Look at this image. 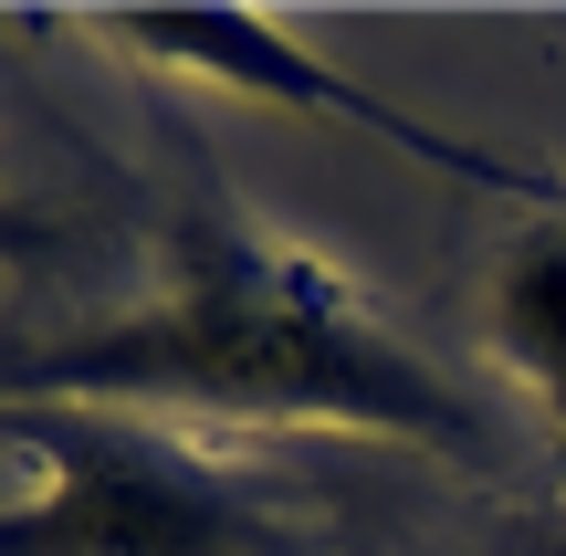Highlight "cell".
<instances>
[{"instance_id": "5", "label": "cell", "mask_w": 566, "mask_h": 556, "mask_svg": "<svg viewBox=\"0 0 566 556\" xmlns=\"http://www.w3.org/2000/svg\"><path fill=\"white\" fill-rule=\"evenodd\" d=\"M504 556H566V494H535L525 515L504 525Z\"/></svg>"}, {"instance_id": "1", "label": "cell", "mask_w": 566, "mask_h": 556, "mask_svg": "<svg viewBox=\"0 0 566 556\" xmlns=\"http://www.w3.org/2000/svg\"><path fill=\"white\" fill-rule=\"evenodd\" d=\"M21 399H74V410H137V420H252V431H346L399 441L430 462L483 473L504 441L493 420L357 294L336 263L294 242H263L231 200H189L158 231V273L137 305L95 326H32Z\"/></svg>"}, {"instance_id": "7", "label": "cell", "mask_w": 566, "mask_h": 556, "mask_svg": "<svg viewBox=\"0 0 566 556\" xmlns=\"http://www.w3.org/2000/svg\"><path fill=\"white\" fill-rule=\"evenodd\" d=\"M21 347H32V326H0V410H11V389H21Z\"/></svg>"}, {"instance_id": "6", "label": "cell", "mask_w": 566, "mask_h": 556, "mask_svg": "<svg viewBox=\"0 0 566 556\" xmlns=\"http://www.w3.org/2000/svg\"><path fill=\"white\" fill-rule=\"evenodd\" d=\"M42 242H53V221L21 200H0V263H42Z\"/></svg>"}, {"instance_id": "2", "label": "cell", "mask_w": 566, "mask_h": 556, "mask_svg": "<svg viewBox=\"0 0 566 556\" xmlns=\"http://www.w3.org/2000/svg\"><path fill=\"white\" fill-rule=\"evenodd\" d=\"M0 452L32 462L0 494V556H304L294 525L179 420L21 399L0 410Z\"/></svg>"}, {"instance_id": "4", "label": "cell", "mask_w": 566, "mask_h": 556, "mask_svg": "<svg viewBox=\"0 0 566 556\" xmlns=\"http://www.w3.org/2000/svg\"><path fill=\"white\" fill-rule=\"evenodd\" d=\"M483 315H493V357H504V368L535 389L546 431L566 441V210L525 221L504 252H493Z\"/></svg>"}, {"instance_id": "3", "label": "cell", "mask_w": 566, "mask_h": 556, "mask_svg": "<svg viewBox=\"0 0 566 556\" xmlns=\"http://www.w3.org/2000/svg\"><path fill=\"white\" fill-rule=\"evenodd\" d=\"M95 32L116 42L126 63H147V74L221 84V95H242V105H283V116L346 126V137L388 147V158L430 168V179L504 189V200H525L535 221L566 210V179H556V168H525V158H504V147H472V137H451V126L409 116L399 95L336 74L304 32H283V21H263V11H231V0H179V11H95Z\"/></svg>"}]
</instances>
